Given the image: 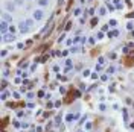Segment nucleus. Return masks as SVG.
Here are the masks:
<instances>
[{
  "instance_id": "1",
  "label": "nucleus",
  "mask_w": 134,
  "mask_h": 132,
  "mask_svg": "<svg viewBox=\"0 0 134 132\" xmlns=\"http://www.w3.org/2000/svg\"><path fill=\"white\" fill-rule=\"evenodd\" d=\"M31 26H32V20H26V21H22L18 24V29H20L22 34H26V32H29Z\"/></svg>"
},
{
  "instance_id": "2",
  "label": "nucleus",
  "mask_w": 134,
  "mask_h": 132,
  "mask_svg": "<svg viewBox=\"0 0 134 132\" xmlns=\"http://www.w3.org/2000/svg\"><path fill=\"white\" fill-rule=\"evenodd\" d=\"M43 17H44V12L41 9H37L34 12V20H43Z\"/></svg>"
},
{
  "instance_id": "3",
  "label": "nucleus",
  "mask_w": 134,
  "mask_h": 132,
  "mask_svg": "<svg viewBox=\"0 0 134 132\" xmlns=\"http://www.w3.org/2000/svg\"><path fill=\"white\" fill-rule=\"evenodd\" d=\"M15 36L14 34H8V35H3V41H6V43H9V41H14Z\"/></svg>"
},
{
  "instance_id": "4",
  "label": "nucleus",
  "mask_w": 134,
  "mask_h": 132,
  "mask_svg": "<svg viewBox=\"0 0 134 132\" xmlns=\"http://www.w3.org/2000/svg\"><path fill=\"white\" fill-rule=\"evenodd\" d=\"M0 30H2V34H6V30H8V23H6V21H2Z\"/></svg>"
},
{
  "instance_id": "5",
  "label": "nucleus",
  "mask_w": 134,
  "mask_h": 132,
  "mask_svg": "<svg viewBox=\"0 0 134 132\" xmlns=\"http://www.w3.org/2000/svg\"><path fill=\"white\" fill-rule=\"evenodd\" d=\"M3 20H5V21H11L12 17H11L9 14H3Z\"/></svg>"
},
{
  "instance_id": "6",
  "label": "nucleus",
  "mask_w": 134,
  "mask_h": 132,
  "mask_svg": "<svg viewBox=\"0 0 134 132\" xmlns=\"http://www.w3.org/2000/svg\"><path fill=\"white\" fill-rule=\"evenodd\" d=\"M117 34H119L117 30H113V32H108V35H107V36H110V38H113V36H116Z\"/></svg>"
},
{
  "instance_id": "7",
  "label": "nucleus",
  "mask_w": 134,
  "mask_h": 132,
  "mask_svg": "<svg viewBox=\"0 0 134 132\" xmlns=\"http://www.w3.org/2000/svg\"><path fill=\"white\" fill-rule=\"evenodd\" d=\"M8 96H9V94H8V91H3V93H2V100H6Z\"/></svg>"
},
{
  "instance_id": "8",
  "label": "nucleus",
  "mask_w": 134,
  "mask_h": 132,
  "mask_svg": "<svg viewBox=\"0 0 134 132\" xmlns=\"http://www.w3.org/2000/svg\"><path fill=\"white\" fill-rule=\"evenodd\" d=\"M73 118H75V115H72V114H69V115H67V117H66V120H67V122H72Z\"/></svg>"
},
{
  "instance_id": "9",
  "label": "nucleus",
  "mask_w": 134,
  "mask_h": 132,
  "mask_svg": "<svg viewBox=\"0 0 134 132\" xmlns=\"http://www.w3.org/2000/svg\"><path fill=\"white\" fill-rule=\"evenodd\" d=\"M38 3L41 6H46V5H47V0H38Z\"/></svg>"
},
{
  "instance_id": "10",
  "label": "nucleus",
  "mask_w": 134,
  "mask_h": 132,
  "mask_svg": "<svg viewBox=\"0 0 134 132\" xmlns=\"http://www.w3.org/2000/svg\"><path fill=\"white\" fill-rule=\"evenodd\" d=\"M96 24H98V18H93L91 20V27H95Z\"/></svg>"
},
{
  "instance_id": "11",
  "label": "nucleus",
  "mask_w": 134,
  "mask_h": 132,
  "mask_svg": "<svg viewBox=\"0 0 134 132\" xmlns=\"http://www.w3.org/2000/svg\"><path fill=\"white\" fill-rule=\"evenodd\" d=\"M108 26L114 27V26H116V20H110V23H108Z\"/></svg>"
},
{
  "instance_id": "12",
  "label": "nucleus",
  "mask_w": 134,
  "mask_h": 132,
  "mask_svg": "<svg viewBox=\"0 0 134 132\" xmlns=\"http://www.w3.org/2000/svg\"><path fill=\"white\" fill-rule=\"evenodd\" d=\"M123 118H125V122L128 120V112H127V109H123Z\"/></svg>"
},
{
  "instance_id": "13",
  "label": "nucleus",
  "mask_w": 134,
  "mask_h": 132,
  "mask_svg": "<svg viewBox=\"0 0 134 132\" xmlns=\"http://www.w3.org/2000/svg\"><path fill=\"white\" fill-rule=\"evenodd\" d=\"M6 125H8V118H5V120H3V122H2V127H5Z\"/></svg>"
},
{
  "instance_id": "14",
  "label": "nucleus",
  "mask_w": 134,
  "mask_h": 132,
  "mask_svg": "<svg viewBox=\"0 0 134 132\" xmlns=\"http://www.w3.org/2000/svg\"><path fill=\"white\" fill-rule=\"evenodd\" d=\"M99 14H100V15L105 14V8H100V9H99Z\"/></svg>"
},
{
  "instance_id": "15",
  "label": "nucleus",
  "mask_w": 134,
  "mask_h": 132,
  "mask_svg": "<svg viewBox=\"0 0 134 132\" xmlns=\"http://www.w3.org/2000/svg\"><path fill=\"white\" fill-rule=\"evenodd\" d=\"M5 88H6V82L2 81V90H3V91H5Z\"/></svg>"
},
{
  "instance_id": "16",
  "label": "nucleus",
  "mask_w": 134,
  "mask_h": 132,
  "mask_svg": "<svg viewBox=\"0 0 134 132\" xmlns=\"http://www.w3.org/2000/svg\"><path fill=\"white\" fill-rule=\"evenodd\" d=\"M133 26H134V24H133V23H128V24H127V27L129 29V30H131V29H133Z\"/></svg>"
},
{
  "instance_id": "17",
  "label": "nucleus",
  "mask_w": 134,
  "mask_h": 132,
  "mask_svg": "<svg viewBox=\"0 0 134 132\" xmlns=\"http://www.w3.org/2000/svg\"><path fill=\"white\" fill-rule=\"evenodd\" d=\"M98 38H99V40L104 38V34H102V32H99V34H98Z\"/></svg>"
},
{
  "instance_id": "18",
  "label": "nucleus",
  "mask_w": 134,
  "mask_h": 132,
  "mask_svg": "<svg viewBox=\"0 0 134 132\" xmlns=\"http://www.w3.org/2000/svg\"><path fill=\"white\" fill-rule=\"evenodd\" d=\"M60 122H61V115H58L56 117V125H60Z\"/></svg>"
},
{
  "instance_id": "19",
  "label": "nucleus",
  "mask_w": 134,
  "mask_h": 132,
  "mask_svg": "<svg viewBox=\"0 0 134 132\" xmlns=\"http://www.w3.org/2000/svg\"><path fill=\"white\" fill-rule=\"evenodd\" d=\"M113 71H114V68H113V67H110V68L107 70V73H113Z\"/></svg>"
},
{
  "instance_id": "20",
  "label": "nucleus",
  "mask_w": 134,
  "mask_h": 132,
  "mask_svg": "<svg viewBox=\"0 0 134 132\" xmlns=\"http://www.w3.org/2000/svg\"><path fill=\"white\" fill-rule=\"evenodd\" d=\"M131 17H134V12L133 14H128V18H131Z\"/></svg>"
},
{
  "instance_id": "21",
  "label": "nucleus",
  "mask_w": 134,
  "mask_h": 132,
  "mask_svg": "<svg viewBox=\"0 0 134 132\" xmlns=\"http://www.w3.org/2000/svg\"><path fill=\"white\" fill-rule=\"evenodd\" d=\"M108 2H110V0H107V3H108Z\"/></svg>"
},
{
  "instance_id": "22",
  "label": "nucleus",
  "mask_w": 134,
  "mask_h": 132,
  "mask_svg": "<svg viewBox=\"0 0 134 132\" xmlns=\"http://www.w3.org/2000/svg\"><path fill=\"white\" fill-rule=\"evenodd\" d=\"M3 132H5V131H3Z\"/></svg>"
}]
</instances>
